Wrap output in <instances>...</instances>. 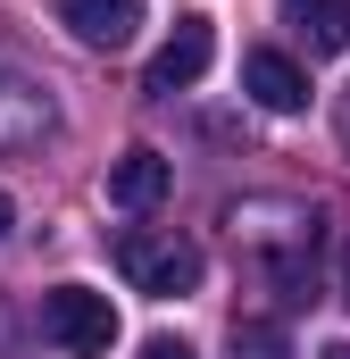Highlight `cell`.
<instances>
[{"label":"cell","instance_id":"6da1fadb","mask_svg":"<svg viewBox=\"0 0 350 359\" xmlns=\"http://www.w3.org/2000/svg\"><path fill=\"white\" fill-rule=\"evenodd\" d=\"M108 251H117L125 284H134V292H150V301H175V292H192V284H200V251H192L183 234H159V226H125Z\"/></svg>","mask_w":350,"mask_h":359},{"label":"cell","instance_id":"7a4b0ae2","mask_svg":"<svg viewBox=\"0 0 350 359\" xmlns=\"http://www.w3.org/2000/svg\"><path fill=\"white\" fill-rule=\"evenodd\" d=\"M42 334L67 359H100L117 343V309H108V292H92V284H59V292H42Z\"/></svg>","mask_w":350,"mask_h":359},{"label":"cell","instance_id":"3957f363","mask_svg":"<svg viewBox=\"0 0 350 359\" xmlns=\"http://www.w3.org/2000/svg\"><path fill=\"white\" fill-rule=\"evenodd\" d=\"M50 126H59V100L34 76L0 67V151H34V142H50Z\"/></svg>","mask_w":350,"mask_h":359},{"label":"cell","instance_id":"277c9868","mask_svg":"<svg viewBox=\"0 0 350 359\" xmlns=\"http://www.w3.org/2000/svg\"><path fill=\"white\" fill-rule=\"evenodd\" d=\"M209 59H217V25H209V17H175L167 50L150 59L142 84H150V92H192L200 76H209Z\"/></svg>","mask_w":350,"mask_h":359},{"label":"cell","instance_id":"5b68a950","mask_svg":"<svg viewBox=\"0 0 350 359\" xmlns=\"http://www.w3.org/2000/svg\"><path fill=\"white\" fill-rule=\"evenodd\" d=\"M50 17L84 42V50H125L142 34V0H50Z\"/></svg>","mask_w":350,"mask_h":359},{"label":"cell","instance_id":"8992f818","mask_svg":"<svg viewBox=\"0 0 350 359\" xmlns=\"http://www.w3.org/2000/svg\"><path fill=\"white\" fill-rule=\"evenodd\" d=\"M242 92H251L259 109H275V117L309 109V76H300L284 50H251V59H242Z\"/></svg>","mask_w":350,"mask_h":359},{"label":"cell","instance_id":"52a82bcc","mask_svg":"<svg viewBox=\"0 0 350 359\" xmlns=\"http://www.w3.org/2000/svg\"><path fill=\"white\" fill-rule=\"evenodd\" d=\"M275 8H284V25H292L317 59L350 50V0H275Z\"/></svg>","mask_w":350,"mask_h":359},{"label":"cell","instance_id":"ba28073f","mask_svg":"<svg viewBox=\"0 0 350 359\" xmlns=\"http://www.w3.org/2000/svg\"><path fill=\"white\" fill-rule=\"evenodd\" d=\"M167 184H175V168L159 151H125V159L108 168V201H117V209H159Z\"/></svg>","mask_w":350,"mask_h":359},{"label":"cell","instance_id":"9c48e42d","mask_svg":"<svg viewBox=\"0 0 350 359\" xmlns=\"http://www.w3.org/2000/svg\"><path fill=\"white\" fill-rule=\"evenodd\" d=\"M225 359H292V343H284V326H267V318H234Z\"/></svg>","mask_w":350,"mask_h":359},{"label":"cell","instance_id":"30bf717a","mask_svg":"<svg viewBox=\"0 0 350 359\" xmlns=\"http://www.w3.org/2000/svg\"><path fill=\"white\" fill-rule=\"evenodd\" d=\"M142 359H192V343H183V334H150V343H142Z\"/></svg>","mask_w":350,"mask_h":359},{"label":"cell","instance_id":"8fae6325","mask_svg":"<svg viewBox=\"0 0 350 359\" xmlns=\"http://www.w3.org/2000/svg\"><path fill=\"white\" fill-rule=\"evenodd\" d=\"M8 234H17V201L0 192V243H8Z\"/></svg>","mask_w":350,"mask_h":359},{"label":"cell","instance_id":"7c38bea8","mask_svg":"<svg viewBox=\"0 0 350 359\" xmlns=\"http://www.w3.org/2000/svg\"><path fill=\"white\" fill-rule=\"evenodd\" d=\"M317 359H350V343H326V351H317Z\"/></svg>","mask_w":350,"mask_h":359},{"label":"cell","instance_id":"4fadbf2b","mask_svg":"<svg viewBox=\"0 0 350 359\" xmlns=\"http://www.w3.org/2000/svg\"><path fill=\"white\" fill-rule=\"evenodd\" d=\"M342 301H350V251H342Z\"/></svg>","mask_w":350,"mask_h":359},{"label":"cell","instance_id":"5bb4252c","mask_svg":"<svg viewBox=\"0 0 350 359\" xmlns=\"http://www.w3.org/2000/svg\"><path fill=\"white\" fill-rule=\"evenodd\" d=\"M342 134H350V100H342Z\"/></svg>","mask_w":350,"mask_h":359}]
</instances>
